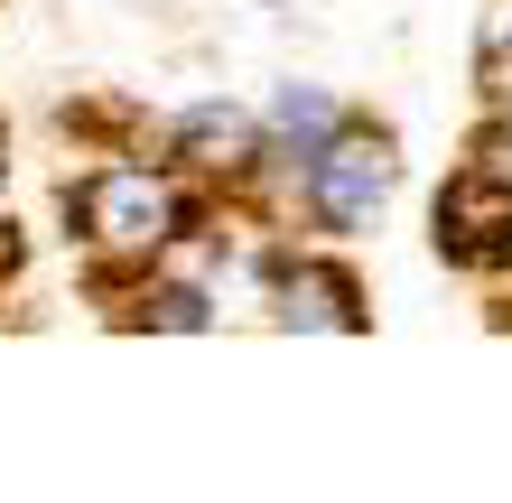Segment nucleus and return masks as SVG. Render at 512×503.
<instances>
[{
  "label": "nucleus",
  "instance_id": "obj_1",
  "mask_svg": "<svg viewBox=\"0 0 512 503\" xmlns=\"http://www.w3.org/2000/svg\"><path fill=\"white\" fill-rule=\"evenodd\" d=\"M66 215H84V243H94L103 261H140L149 271L177 233L205 224V196L177 187L159 159H112V168L84 177V187H66Z\"/></svg>",
  "mask_w": 512,
  "mask_h": 503
},
{
  "label": "nucleus",
  "instance_id": "obj_2",
  "mask_svg": "<svg viewBox=\"0 0 512 503\" xmlns=\"http://www.w3.org/2000/svg\"><path fill=\"white\" fill-rule=\"evenodd\" d=\"M289 196H298V215H308L326 243H354V233H373L391 215V196H401V140L382 122H354L345 112V122L289 168Z\"/></svg>",
  "mask_w": 512,
  "mask_h": 503
},
{
  "label": "nucleus",
  "instance_id": "obj_3",
  "mask_svg": "<svg viewBox=\"0 0 512 503\" xmlns=\"http://www.w3.org/2000/svg\"><path fill=\"white\" fill-rule=\"evenodd\" d=\"M270 317L280 327H326V336H364L373 299L336 252H270Z\"/></svg>",
  "mask_w": 512,
  "mask_h": 503
},
{
  "label": "nucleus",
  "instance_id": "obj_4",
  "mask_svg": "<svg viewBox=\"0 0 512 503\" xmlns=\"http://www.w3.org/2000/svg\"><path fill=\"white\" fill-rule=\"evenodd\" d=\"M168 140H177V159H187L196 177H261L270 159H261V112H243V103H187L168 122Z\"/></svg>",
  "mask_w": 512,
  "mask_h": 503
},
{
  "label": "nucleus",
  "instance_id": "obj_5",
  "mask_svg": "<svg viewBox=\"0 0 512 503\" xmlns=\"http://www.w3.org/2000/svg\"><path fill=\"white\" fill-rule=\"evenodd\" d=\"M512 215V177L494 168H457V187L438 196V261H457V271H485V252H494V233Z\"/></svg>",
  "mask_w": 512,
  "mask_h": 503
},
{
  "label": "nucleus",
  "instance_id": "obj_6",
  "mask_svg": "<svg viewBox=\"0 0 512 503\" xmlns=\"http://www.w3.org/2000/svg\"><path fill=\"white\" fill-rule=\"evenodd\" d=\"M336 122H345V103L326 94V84H280V94L261 103V159L270 168H298Z\"/></svg>",
  "mask_w": 512,
  "mask_h": 503
},
{
  "label": "nucleus",
  "instance_id": "obj_7",
  "mask_svg": "<svg viewBox=\"0 0 512 503\" xmlns=\"http://www.w3.org/2000/svg\"><path fill=\"white\" fill-rule=\"evenodd\" d=\"M131 317H149V327H215V299H205V289H187V280H159V289H140V308Z\"/></svg>",
  "mask_w": 512,
  "mask_h": 503
},
{
  "label": "nucleus",
  "instance_id": "obj_8",
  "mask_svg": "<svg viewBox=\"0 0 512 503\" xmlns=\"http://www.w3.org/2000/svg\"><path fill=\"white\" fill-rule=\"evenodd\" d=\"M494 56H512V10H503V28H494Z\"/></svg>",
  "mask_w": 512,
  "mask_h": 503
},
{
  "label": "nucleus",
  "instance_id": "obj_9",
  "mask_svg": "<svg viewBox=\"0 0 512 503\" xmlns=\"http://www.w3.org/2000/svg\"><path fill=\"white\" fill-rule=\"evenodd\" d=\"M0 187H10V159H0Z\"/></svg>",
  "mask_w": 512,
  "mask_h": 503
}]
</instances>
